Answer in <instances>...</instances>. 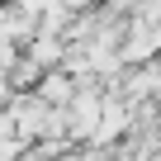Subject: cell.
Instances as JSON below:
<instances>
[{"label": "cell", "mask_w": 161, "mask_h": 161, "mask_svg": "<svg viewBox=\"0 0 161 161\" xmlns=\"http://www.w3.org/2000/svg\"><path fill=\"white\" fill-rule=\"evenodd\" d=\"M57 161H86V156H80V142H76V147H71V152H62V156H57Z\"/></svg>", "instance_id": "cell-1"}]
</instances>
